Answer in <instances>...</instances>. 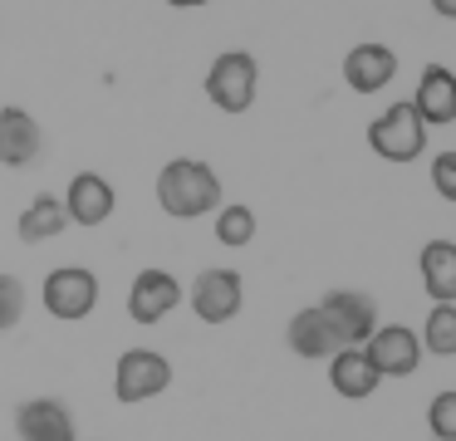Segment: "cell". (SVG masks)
Here are the masks:
<instances>
[{
  "label": "cell",
  "mask_w": 456,
  "mask_h": 441,
  "mask_svg": "<svg viewBox=\"0 0 456 441\" xmlns=\"http://www.w3.org/2000/svg\"><path fill=\"white\" fill-rule=\"evenodd\" d=\"M158 206L172 221H197V216H216L221 206V176L211 172L201 157H172L158 172Z\"/></svg>",
  "instance_id": "cell-1"
},
{
  "label": "cell",
  "mask_w": 456,
  "mask_h": 441,
  "mask_svg": "<svg viewBox=\"0 0 456 441\" xmlns=\"http://www.w3.org/2000/svg\"><path fill=\"white\" fill-rule=\"evenodd\" d=\"M172 388V358L158 348H128L113 363V397L123 407H142V402L162 397Z\"/></svg>",
  "instance_id": "cell-2"
},
{
  "label": "cell",
  "mask_w": 456,
  "mask_h": 441,
  "mask_svg": "<svg viewBox=\"0 0 456 441\" xmlns=\"http://www.w3.org/2000/svg\"><path fill=\"white\" fill-rule=\"evenodd\" d=\"M40 304L50 319L60 323H79L99 309V274L89 265H60V270L45 274L40 284Z\"/></svg>",
  "instance_id": "cell-3"
},
{
  "label": "cell",
  "mask_w": 456,
  "mask_h": 441,
  "mask_svg": "<svg viewBox=\"0 0 456 441\" xmlns=\"http://www.w3.org/2000/svg\"><path fill=\"white\" fill-rule=\"evenodd\" d=\"M256 94H260L256 54H246V49H226V54L211 59V69H207L211 108H221V113H246V108L256 103Z\"/></svg>",
  "instance_id": "cell-4"
},
{
  "label": "cell",
  "mask_w": 456,
  "mask_h": 441,
  "mask_svg": "<svg viewBox=\"0 0 456 441\" xmlns=\"http://www.w3.org/2000/svg\"><path fill=\"white\" fill-rule=\"evenodd\" d=\"M368 147H373L383 162H417V157L427 152V123L403 98V103H393L387 113H378L373 123H368Z\"/></svg>",
  "instance_id": "cell-5"
},
{
  "label": "cell",
  "mask_w": 456,
  "mask_h": 441,
  "mask_svg": "<svg viewBox=\"0 0 456 441\" xmlns=\"http://www.w3.org/2000/svg\"><path fill=\"white\" fill-rule=\"evenodd\" d=\"M187 304H191V314H197L201 323L221 329V323H231L240 314V304H246V280H240V270L211 265V270H201L197 280H191Z\"/></svg>",
  "instance_id": "cell-6"
},
{
  "label": "cell",
  "mask_w": 456,
  "mask_h": 441,
  "mask_svg": "<svg viewBox=\"0 0 456 441\" xmlns=\"http://www.w3.org/2000/svg\"><path fill=\"white\" fill-rule=\"evenodd\" d=\"M324 319L334 323V333L344 339V348H363L368 339L378 333V299L363 290H329L319 299Z\"/></svg>",
  "instance_id": "cell-7"
},
{
  "label": "cell",
  "mask_w": 456,
  "mask_h": 441,
  "mask_svg": "<svg viewBox=\"0 0 456 441\" xmlns=\"http://www.w3.org/2000/svg\"><path fill=\"white\" fill-rule=\"evenodd\" d=\"M60 201H64L69 225H84V231L109 225V216L118 211V192H113V182H109V176H99V172H74Z\"/></svg>",
  "instance_id": "cell-8"
},
{
  "label": "cell",
  "mask_w": 456,
  "mask_h": 441,
  "mask_svg": "<svg viewBox=\"0 0 456 441\" xmlns=\"http://www.w3.org/2000/svg\"><path fill=\"white\" fill-rule=\"evenodd\" d=\"M177 304H182V284H177V274H172V270L148 265V270L133 274V284H128V319L133 323L152 329V323H162Z\"/></svg>",
  "instance_id": "cell-9"
},
{
  "label": "cell",
  "mask_w": 456,
  "mask_h": 441,
  "mask_svg": "<svg viewBox=\"0 0 456 441\" xmlns=\"http://www.w3.org/2000/svg\"><path fill=\"white\" fill-rule=\"evenodd\" d=\"M363 353L378 368V378H412L422 368V339L407 323H378V333L363 343Z\"/></svg>",
  "instance_id": "cell-10"
},
{
  "label": "cell",
  "mask_w": 456,
  "mask_h": 441,
  "mask_svg": "<svg viewBox=\"0 0 456 441\" xmlns=\"http://www.w3.org/2000/svg\"><path fill=\"white\" fill-rule=\"evenodd\" d=\"M15 437L20 441H79L69 402L60 397H30L15 407Z\"/></svg>",
  "instance_id": "cell-11"
},
{
  "label": "cell",
  "mask_w": 456,
  "mask_h": 441,
  "mask_svg": "<svg viewBox=\"0 0 456 441\" xmlns=\"http://www.w3.org/2000/svg\"><path fill=\"white\" fill-rule=\"evenodd\" d=\"M393 78H397V54L387 45H378V39L354 45L344 54V84L354 88V94H378V88H387Z\"/></svg>",
  "instance_id": "cell-12"
},
{
  "label": "cell",
  "mask_w": 456,
  "mask_h": 441,
  "mask_svg": "<svg viewBox=\"0 0 456 441\" xmlns=\"http://www.w3.org/2000/svg\"><path fill=\"white\" fill-rule=\"evenodd\" d=\"M407 103L417 108V118H422L427 127L456 123V74L446 64H427L422 78H417V94L407 98Z\"/></svg>",
  "instance_id": "cell-13"
},
{
  "label": "cell",
  "mask_w": 456,
  "mask_h": 441,
  "mask_svg": "<svg viewBox=\"0 0 456 441\" xmlns=\"http://www.w3.org/2000/svg\"><path fill=\"white\" fill-rule=\"evenodd\" d=\"M285 343H289V353H299V358H324V363L344 348V339L334 333V323L324 319V309H319V304L299 309L295 319L285 323Z\"/></svg>",
  "instance_id": "cell-14"
},
{
  "label": "cell",
  "mask_w": 456,
  "mask_h": 441,
  "mask_svg": "<svg viewBox=\"0 0 456 441\" xmlns=\"http://www.w3.org/2000/svg\"><path fill=\"white\" fill-rule=\"evenodd\" d=\"M45 147V133L25 108H0V167H30Z\"/></svg>",
  "instance_id": "cell-15"
},
{
  "label": "cell",
  "mask_w": 456,
  "mask_h": 441,
  "mask_svg": "<svg viewBox=\"0 0 456 441\" xmlns=\"http://www.w3.org/2000/svg\"><path fill=\"white\" fill-rule=\"evenodd\" d=\"M378 368L368 363V353L363 348H338L334 358H329V388L338 392V397H348V402H363V397H373L378 392Z\"/></svg>",
  "instance_id": "cell-16"
},
{
  "label": "cell",
  "mask_w": 456,
  "mask_h": 441,
  "mask_svg": "<svg viewBox=\"0 0 456 441\" xmlns=\"http://www.w3.org/2000/svg\"><path fill=\"white\" fill-rule=\"evenodd\" d=\"M417 270L432 304H456V241H427L417 250Z\"/></svg>",
  "instance_id": "cell-17"
},
{
  "label": "cell",
  "mask_w": 456,
  "mask_h": 441,
  "mask_svg": "<svg viewBox=\"0 0 456 441\" xmlns=\"http://www.w3.org/2000/svg\"><path fill=\"white\" fill-rule=\"evenodd\" d=\"M64 225H69V216H64V201L50 192H40L35 201H25L20 221H15V231H20L25 245H40V241H54V235H64Z\"/></svg>",
  "instance_id": "cell-18"
},
{
  "label": "cell",
  "mask_w": 456,
  "mask_h": 441,
  "mask_svg": "<svg viewBox=\"0 0 456 441\" xmlns=\"http://www.w3.org/2000/svg\"><path fill=\"white\" fill-rule=\"evenodd\" d=\"M422 353H436V358H456V304H432L422 323Z\"/></svg>",
  "instance_id": "cell-19"
},
{
  "label": "cell",
  "mask_w": 456,
  "mask_h": 441,
  "mask_svg": "<svg viewBox=\"0 0 456 441\" xmlns=\"http://www.w3.org/2000/svg\"><path fill=\"white\" fill-rule=\"evenodd\" d=\"M216 241L231 245V250H240V245L256 241V211L240 201H221L216 206Z\"/></svg>",
  "instance_id": "cell-20"
},
{
  "label": "cell",
  "mask_w": 456,
  "mask_h": 441,
  "mask_svg": "<svg viewBox=\"0 0 456 441\" xmlns=\"http://www.w3.org/2000/svg\"><path fill=\"white\" fill-rule=\"evenodd\" d=\"M25 323V280L0 274V333H15Z\"/></svg>",
  "instance_id": "cell-21"
},
{
  "label": "cell",
  "mask_w": 456,
  "mask_h": 441,
  "mask_svg": "<svg viewBox=\"0 0 456 441\" xmlns=\"http://www.w3.org/2000/svg\"><path fill=\"white\" fill-rule=\"evenodd\" d=\"M427 427H432L436 441H456V388L436 392V397L427 402Z\"/></svg>",
  "instance_id": "cell-22"
},
{
  "label": "cell",
  "mask_w": 456,
  "mask_h": 441,
  "mask_svg": "<svg viewBox=\"0 0 456 441\" xmlns=\"http://www.w3.org/2000/svg\"><path fill=\"white\" fill-rule=\"evenodd\" d=\"M432 186L442 201H456V147H446V152L432 157Z\"/></svg>",
  "instance_id": "cell-23"
},
{
  "label": "cell",
  "mask_w": 456,
  "mask_h": 441,
  "mask_svg": "<svg viewBox=\"0 0 456 441\" xmlns=\"http://www.w3.org/2000/svg\"><path fill=\"white\" fill-rule=\"evenodd\" d=\"M432 10H436L442 20H456V0H432Z\"/></svg>",
  "instance_id": "cell-24"
},
{
  "label": "cell",
  "mask_w": 456,
  "mask_h": 441,
  "mask_svg": "<svg viewBox=\"0 0 456 441\" xmlns=\"http://www.w3.org/2000/svg\"><path fill=\"white\" fill-rule=\"evenodd\" d=\"M172 10H201V5H211V0H167Z\"/></svg>",
  "instance_id": "cell-25"
}]
</instances>
